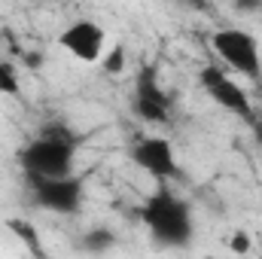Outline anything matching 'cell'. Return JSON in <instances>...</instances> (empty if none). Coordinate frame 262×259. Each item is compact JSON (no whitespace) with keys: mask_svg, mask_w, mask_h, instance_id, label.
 <instances>
[{"mask_svg":"<svg viewBox=\"0 0 262 259\" xmlns=\"http://www.w3.org/2000/svg\"><path fill=\"white\" fill-rule=\"evenodd\" d=\"M232 6H235L238 12H247V15L262 12V0H232Z\"/></svg>","mask_w":262,"mask_h":259,"instance_id":"cell-15","label":"cell"},{"mask_svg":"<svg viewBox=\"0 0 262 259\" xmlns=\"http://www.w3.org/2000/svg\"><path fill=\"white\" fill-rule=\"evenodd\" d=\"M0 95H21V79H18V70L9 64L6 58H0Z\"/></svg>","mask_w":262,"mask_h":259,"instance_id":"cell-11","label":"cell"},{"mask_svg":"<svg viewBox=\"0 0 262 259\" xmlns=\"http://www.w3.org/2000/svg\"><path fill=\"white\" fill-rule=\"evenodd\" d=\"M210 49L229 70L247 76V79H262V49L259 40L244 31V28H220L210 34Z\"/></svg>","mask_w":262,"mask_h":259,"instance_id":"cell-3","label":"cell"},{"mask_svg":"<svg viewBox=\"0 0 262 259\" xmlns=\"http://www.w3.org/2000/svg\"><path fill=\"white\" fill-rule=\"evenodd\" d=\"M140 220L149 229L152 241L162 247H189L195 235L192 204L168 186H159L140 207Z\"/></svg>","mask_w":262,"mask_h":259,"instance_id":"cell-1","label":"cell"},{"mask_svg":"<svg viewBox=\"0 0 262 259\" xmlns=\"http://www.w3.org/2000/svg\"><path fill=\"white\" fill-rule=\"evenodd\" d=\"M137 119L149 122V125H168L171 122V98L168 92L159 85V76H156V67L146 64L137 70V79H134V101H131Z\"/></svg>","mask_w":262,"mask_h":259,"instance_id":"cell-7","label":"cell"},{"mask_svg":"<svg viewBox=\"0 0 262 259\" xmlns=\"http://www.w3.org/2000/svg\"><path fill=\"white\" fill-rule=\"evenodd\" d=\"M9 229L18 232V238H21L31 250H40V235H37V229H34L31 223H25V220H9Z\"/></svg>","mask_w":262,"mask_h":259,"instance_id":"cell-12","label":"cell"},{"mask_svg":"<svg viewBox=\"0 0 262 259\" xmlns=\"http://www.w3.org/2000/svg\"><path fill=\"white\" fill-rule=\"evenodd\" d=\"M128 156L143 174H149L159 183H168V180H180L183 177L180 162H177V153H174V143L168 137L143 134V137H137L131 143Z\"/></svg>","mask_w":262,"mask_h":259,"instance_id":"cell-5","label":"cell"},{"mask_svg":"<svg viewBox=\"0 0 262 259\" xmlns=\"http://www.w3.org/2000/svg\"><path fill=\"white\" fill-rule=\"evenodd\" d=\"M198 82H201V89L207 92V98H210L216 107L235 113L241 122H247L250 128H256L259 116L253 113V104H250L247 89H241V82L232 79L229 70H226L223 64H204L201 73H198Z\"/></svg>","mask_w":262,"mask_h":259,"instance_id":"cell-4","label":"cell"},{"mask_svg":"<svg viewBox=\"0 0 262 259\" xmlns=\"http://www.w3.org/2000/svg\"><path fill=\"white\" fill-rule=\"evenodd\" d=\"M125 64H128V49H125L122 43H116V46L104 49V55H101V67H104L107 73L119 76V73L125 70Z\"/></svg>","mask_w":262,"mask_h":259,"instance_id":"cell-10","label":"cell"},{"mask_svg":"<svg viewBox=\"0 0 262 259\" xmlns=\"http://www.w3.org/2000/svg\"><path fill=\"white\" fill-rule=\"evenodd\" d=\"M113 244H116V235L110 229H92L82 235V250H89V253H107Z\"/></svg>","mask_w":262,"mask_h":259,"instance_id":"cell-9","label":"cell"},{"mask_svg":"<svg viewBox=\"0 0 262 259\" xmlns=\"http://www.w3.org/2000/svg\"><path fill=\"white\" fill-rule=\"evenodd\" d=\"M58 46L70 52L76 61L95 64V61H101V55L107 49V31L92 18H76L58 34Z\"/></svg>","mask_w":262,"mask_h":259,"instance_id":"cell-8","label":"cell"},{"mask_svg":"<svg viewBox=\"0 0 262 259\" xmlns=\"http://www.w3.org/2000/svg\"><path fill=\"white\" fill-rule=\"evenodd\" d=\"M229 250H232V253H250V250H253V241H250V235H244V232L232 235V241H229Z\"/></svg>","mask_w":262,"mask_h":259,"instance_id":"cell-14","label":"cell"},{"mask_svg":"<svg viewBox=\"0 0 262 259\" xmlns=\"http://www.w3.org/2000/svg\"><path fill=\"white\" fill-rule=\"evenodd\" d=\"M76 149H79V143L58 140V137H49V134H37L21 146L18 162H21V171H25L28 180L67 177V174H73Z\"/></svg>","mask_w":262,"mask_h":259,"instance_id":"cell-2","label":"cell"},{"mask_svg":"<svg viewBox=\"0 0 262 259\" xmlns=\"http://www.w3.org/2000/svg\"><path fill=\"white\" fill-rule=\"evenodd\" d=\"M40 134H49V137H58V140H70V143H79V134L70 128L67 122H58V119H52V122H46Z\"/></svg>","mask_w":262,"mask_h":259,"instance_id":"cell-13","label":"cell"},{"mask_svg":"<svg viewBox=\"0 0 262 259\" xmlns=\"http://www.w3.org/2000/svg\"><path fill=\"white\" fill-rule=\"evenodd\" d=\"M31 183V198L37 207L49 210V213H61L70 217L79 210L85 189H82V180L67 174V177H43V180H28Z\"/></svg>","mask_w":262,"mask_h":259,"instance_id":"cell-6","label":"cell"}]
</instances>
